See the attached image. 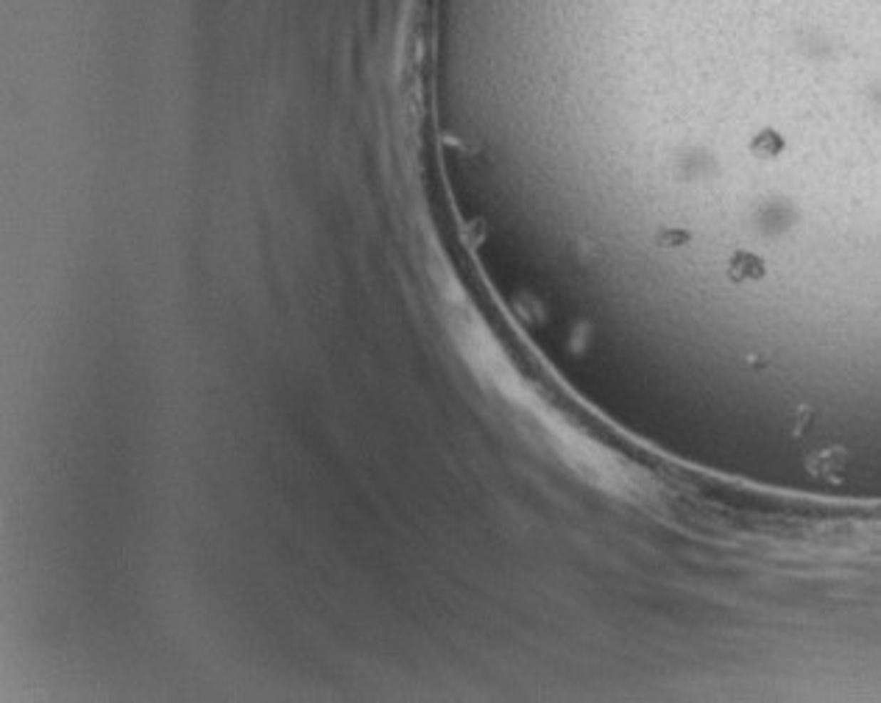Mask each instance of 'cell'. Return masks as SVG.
<instances>
[{
	"label": "cell",
	"mask_w": 881,
	"mask_h": 703,
	"mask_svg": "<svg viewBox=\"0 0 881 703\" xmlns=\"http://www.w3.org/2000/svg\"><path fill=\"white\" fill-rule=\"evenodd\" d=\"M756 148H764L767 154H776V151L781 148V140H778L776 134H770V132H767V134H761V137L756 140Z\"/></svg>",
	"instance_id": "obj_2"
},
{
	"label": "cell",
	"mask_w": 881,
	"mask_h": 703,
	"mask_svg": "<svg viewBox=\"0 0 881 703\" xmlns=\"http://www.w3.org/2000/svg\"><path fill=\"white\" fill-rule=\"evenodd\" d=\"M734 266H736V276H756L759 274V260L751 254H739L734 260Z\"/></svg>",
	"instance_id": "obj_1"
}]
</instances>
